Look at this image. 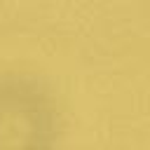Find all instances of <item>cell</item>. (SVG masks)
Wrapping results in <instances>:
<instances>
[{"mask_svg": "<svg viewBox=\"0 0 150 150\" xmlns=\"http://www.w3.org/2000/svg\"><path fill=\"white\" fill-rule=\"evenodd\" d=\"M49 127L45 122L42 108L19 96H0V145H23V143H42Z\"/></svg>", "mask_w": 150, "mask_h": 150, "instance_id": "cell-1", "label": "cell"}]
</instances>
